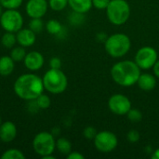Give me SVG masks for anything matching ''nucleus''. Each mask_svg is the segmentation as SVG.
Segmentation results:
<instances>
[{
    "mask_svg": "<svg viewBox=\"0 0 159 159\" xmlns=\"http://www.w3.org/2000/svg\"><path fill=\"white\" fill-rule=\"evenodd\" d=\"M68 5L71 8L79 14L89 12L92 7V0H68Z\"/></svg>",
    "mask_w": 159,
    "mask_h": 159,
    "instance_id": "dca6fc26",
    "label": "nucleus"
},
{
    "mask_svg": "<svg viewBox=\"0 0 159 159\" xmlns=\"http://www.w3.org/2000/svg\"><path fill=\"white\" fill-rule=\"evenodd\" d=\"M42 158L43 159H55V157H53V156H51V155H48V156H44V157H42Z\"/></svg>",
    "mask_w": 159,
    "mask_h": 159,
    "instance_id": "f704fd0d",
    "label": "nucleus"
},
{
    "mask_svg": "<svg viewBox=\"0 0 159 159\" xmlns=\"http://www.w3.org/2000/svg\"><path fill=\"white\" fill-rule=\"evenodd\" d=\"M0 24L6 32L17 33L22 28L23 18L16 9H7L0 17Z\"/></svg>",
    "mask_w": 159,
    "mask_h": 159,
    "instance_id": "0eeeda50",
    "label": "nucleus"
},
{
    "mask_svg": "<svg viewBox=\"0 0 159 159\" xmlns=\"http://www.w3.org/2000/svg\"><path fill=\"white\" fill-rule=\"evenodd\" d=\"M68 159H84V156L79 152H71L67 155Z\"/></svg>",
    "mask_w": 159,
    "mask_h": 159,
    "instance_id": "2f4dec72",
    "label": "nucleus"
},
{
    "mask_svg": "<svg viewBox=\"0 0 159 159\" xmlns=\"http://www.w3.org/2000/svg\"><path fill=\"white\" fill-rule=\"evenodd\" d=\"M42 79L44 89L52 94H61L67 89L68 79L61 69L50 68Z\"/></svg>",
    "mask_w": 159,
    "mask_h": 159,
    "instance_id": "20e7f679",
    "label": "nucleus"
},
{
    "mask_svg": "<svg viewBox=\"0 0 159 159\" xmlns=\"http://www.w3.org/2000/svg\"><path fill=\"white\" fill-rule=\"evenodd\" d=\"M56 148L58 149V151L62 154L67 156L68 154H70L72 152V144L70 143L69 140H67L66 138H60L56 141Z\"/></svg>",
    "mask_w": 159,
    "mask_h": 159,
    "instance_id": "a211bd4d",
    "label": "nucleus"
},
{
    "mask_svg": "<svg viewBox=\"0 0 159 159\" xmlns=\"http://www.w3.org/2000/svg\"><path fill=\"white\" fill-rule=\"evenodd\" d=\"M118 144L117 137L111 131L103 130L97 133L94 138L96 149L102 153H110L116 148Z\"/></svg>",
    "mask_w": 159,
    "mask_h": 159,
    "instance_id": "6e6552de",
    "label": "nucleus"
},
{
    "mask_svg": "<svg viewBox=\"0 0 159 159\" xmlns=\"http://www.w3.org/2000/svg\"><path fill=\"white\" fill-rule=\"evenodd\" d=\"M17 136V128L11 121L4 122L0 125V140L4 143L12 142Z\"/></svg>",
    "mask_w": 159,
    "mask_h": 159,
    "instance_id": "ddd939ff",
    "label": "nucleus"
},
{
    "mask_svg": "<svg viewBox=\"0 0 159 159\" xmlns=\"http://www.w3.org/2000/svg\"><path fill=\"white\" fill-rule=\"evenodd\" d=\"M2 159H25L23 153L18 149H8L1 156Z\"/></svg>",
    "mask_w": 159,
    "mask_h": 159,
    "instance_id": "4be33fe9",
    "label": "nucleus"
},
{
    "mask_svg": "<svg viewBox=\"0 0 159 159\" xmlns=\"http://www.w3.org/2000/svg\"><path fill=\"white\" fill-rule=\"evenodd\" d=\"M157 60H158L157 52L154 48L143 47L137 51L134 61L141 69L147 70L154 67Z\"/></svg>",
    "mask_w": 159,
    "mask_h": 159,
    "instance_id": "1a4fd4ad",
    "label": "nucleus"
},
{
    "mask_svg": "<svg viewBox=\"0 0 159 159\" xmlns=\"http://www.w3.org/2000/svg\"><path fill=\"white\" fill-rule=\"evenodd\" d=\"M2 124V119H1V116H0V125Z\"/></svg>",
    "mask_w": 159,
    "mask_h": 159,
    "instance_id": "e433bc0d",
    "label": "nucleus"
},
{
    "mask_svg": "<svg viewBox=\"0 0 159 159\" xmlns=\"http://www.w3.org/2000/svg\"><path fill=\"white\" fill-rule=\"evenodd\" d=\"M49 66L52 69H61V59H59L57 57L52 58L49 61Z\"/></svg>",
    "mask_w": 159,
    "mask_h": 159,
    "instance_id": "7c9ffc66",
    "label": "nucleus"
},
{
    "mask_svg": "<svg viewBox=\"0 0 159 159\" xmlns=\"http://www.w3.org/2000/svg\"><path fill=\"white\" fill-rule=\"evenodd\" d=\"M153 68H154L155 75L159 78V60H157V61L155 63V65H154V67H153Z\"/></svg>",
    "mask_w": 159,
    "mask_h": 159,
    "instance_id": "473e14b6",
    "label": "nucleus"
},
{
    "mask_svg": "<svg viewBox=\"0 0 159 159\" xmlns=\"http://www.w3.org/2000/svg\"><path fill=\"white\" fill-rule=\"evenodd\" d=\"M111 0H92V5L98 9H106Z\"/></svg>",
    "mask_w": 159,
    "mask_h": 159,
    "instance_id": "cd10ccee",
    "label": "nucleus"
},
{
    "mask_svg": "<svg viewBox=\"0 0 159 159\" xmlns=\"http://www.w3.org/2000/svg\"><path fill=\"white\" fill-rule=\"evenodd\" d=\"M17 42L21 47H31L35 42V34L30 29H20L16 34Z\"/></svg>",
    "mask_w": 159,
    "mask_h": 159,
    "instance_id": "4468645a",
    "label": "nucleus"
},
{
    "mask_svg": "<svg viewBox=\"0 0 159 159\" xmlns=\"http://www.w3.org/2000/svg\"><path fill=\"white\" fill-rule=\"evenodd\" d=\"M127 139L130 143H136L140 140V134L137 130H130L127 134Z\"/></svg>",
    "mask_w": 159,
    "mask_h": 159,
    "instance_id": "c756f323",
    "label": "nucleus"
},
{
    "mask_svg": "<svg viewBox=\"0 0 159 159\" xmlns=\"http://www.w3.org/2000/svg\"><path fill=\"white\" fill-rule=\"evenodd\" d=\"M46 30L48 31V34H53V35H57L60 33H61L62 30V26L61 24V22L57 20H49L47 24H46Z\"/></svg>",
    "mask_w": 159,
    "mask_h": 159,
    "instance_id": "6ab92c4d",
    "label": "nucleus"
},
{
    "mask_svg": "<svg viewBox=\"0 0 159 159\" xmlns=\"http://www.w3.org/2000/svg\"><path fill=\"white\" fill-rule=\"evenodd\" d=\"M3 12H4V11H3V7H2V6L0 5V17L2 16V14H3Z\"/></svg>",
    "mask_w": 159,
    "mask_h": 159,
    "instance_id": "c9c22d12",
    "label": "nucleus"
},
{
    "mask_svg": "<svg viewBox=\"0 0 159 159\" xmlns=\"http://www.w3.org/2000/svg\"><path fill=\"white\" fill-rule=\"evenodd\" d=\"M22 4V0H0V5L6 9H17Z\"/></svg>",
    "mask_w": 159,
    "mask_h": 159,
    "instance_id": "a878e982",
    "label": "nucleus"
},
{
    "mask_svg": "<svg viewBox=\"0 0 159 159\" xmlns=\"http://www.w3.org/2000/svg\"><path fill=\"white\" fill-rule=\"evenodd\" d=\"M13 89L19 98L25 101H34L43 93V79L34 74H24L16 79Z\"/></svg>",
    "mask_w": 159,
    "mask_h": 159,
    "instance_id": "f257e3e1",
    "label": "nucleus"
},
{
    "mask_svg": "<svg viewBox=\"0 0 159 159\" xmlns=\"http://www.w3.org/2000/svg\"><path fill=\"white\" fill-rule=\"evenodd\" d=\"M29 28L35 34H40L44 29V23H43L41 18H34V19H32V20L30 21V24H29Z\"/></svg>",
    "mask_w": 159,
    "mask_h": 159,
    "instance_id": "5701e85b",
    "label": "nucleus"
},
{
    "mask_svg": "<svg viewBox=\"0 0 159 159\" xmlns=\"http://www.w3.org/2000/svg\"><path fill=\"white\" fill-rule=\"evenodd\" d=\"M16 42H17L16 35L14 34V33H11V32H6L3 34L2 38H1L2 45L5 48H14Z\"/></svg>",
    "mask_w": 159,
    "mask_h": 159,
    "instance_id": "aec40b11",
    "label": "nucleus"
},
{
    "mask_svg": "<svg viewBox=\"0 0 159 159\" xmlns=\"http://www.w3.org/2000/svg\"><path fill=\"white\" fill-rule=\"evenodd\" d=\"M26 56V51L24 49V47H16L12 48L11 52H10V57L15 62H19L24 60Z\"/></svg>",
    "mask_w": 159,
    "mask_h": 159,
    "instance_id": "412c9836",
    "label": "nucleus"
},
{
    "mask_svg": "<svg viewBox=\"0 0 159 159\" xmlns=\"http://www.w3.org/2000/svg\"><path fill=\"white\" fill-rule=\"evenodd\" d=\"M34 151L40 157L52 155L56 148V141L54 136L47 131H42L36 134L33 140Z\"/></svg>",
    "mask_w": 159,
    "mask_h": 159,
    "instance_id": "423d86ee",
    "label": "nucleus"
},
{
    "mask_svg": "<svg viewBox=\"0 0 159 159\" xmlns=\"http://www.w3.org/2000/svg\"><path fill=\"white\" fill-rule=\"evenodd\" d=\"M152 158L153 159H159V149L156 150L155 153L152 155Z\"/></svg>",
    "mask_w": 159,
    "mask_h": 159,
    "instance_id": "72a5a7b5",
    "label": "nucleus"
},
{
    "mask_svg": "<svg viewBox=\"0 0 159 159\" xmlns=\"http://www.w3.org/2000/svg\"><path fill=\"white\" fill-rule=\"evenodd\" d=\"M109 20L115 25H122L130 16V7L126 0H111L106 7Z\"/></svg>",
    "mask_w": 159,
    "mask_h": 159,
    "instance_id": "39448f33",
    "label": "nucleus"
},
{
    "mask_svg": "<svg viewBox=\"0 0 159 159\" xmlns=\"http://www.w3.org/2000/svg\"><path fill=\"white\" fill-rule=\"evenodd\" d=\"M35 102L39 107V109H48L49 108L50 104H51V101H50V98L46 95V94H40L36 99H35Z\"/></svg>",
    "mask_w": 159,
    "mask_h": 159,
    "instance_id": "b1692460",
    "label": "nucleus"
},
{
    "mask_svg": "<svg viewBox=\"0 0 159 159\" xmlns=\"http://www.w3.org/2000/svg\"><path fill=\"white\" fill-rule=\"evenodd\" d=\"M131 42L125 34H115L105 40V50L113 58H121L130 49Z\"/></svg>",
    "mask_w": 159,
    "mask_h": 159,
    "instance_id": "7ed1b4c3",
    "label": "nucleus"
},
{
    "mask_svg": "<svg viewBox=\"0 0 159 159\" xmlns=\"http://www.w3.org/2000/svg\"><path fill=\"white\" fill-rule=\"evenodd\" d=\"M128 116V119L131 121L132 123H138L143 119V114L138 109H130L128 114L126 115Z\"/></svg>",
    "mask_w": 159,
    "mask_h": 159,
    "instance_id": "bb28decb",
    "label": "nucleus"
},
{
    "mask_svg": "<svg viewBox=\"0 0 159 159\" xmlns=\"http://www.w3.org/2000/svg\"><path fill=\"white\" fill-rule=\"evenodd\" d=\"M141 75V68L135 61H122L116 63L111 69L113 80L122 86L130 87L137 83Z\"/></svg>",
    "mask_w": 159,
    "mask_h": 159,
    "instance_id": "f03ea898",
    "label": "nucleus"
},
{
    "mask_svg": "<svg viewBox=\"0 0 159 159\" xmlns=\"http://www.w3.org/2000/svg\"><path fill=\"white\" fill-rule=\"evenodd\" d=\"M48 3L47 0H29L26 3L25 10L27 15L34 18H42L48 11Z\"/></svg>",
    "mask_w": 159,
    "mask_h": 159,
    "instance_id": "9b49d317",
    "label": "nucleus"
},
{
    "mask_svg": "<svg viewBox=\"0 0 159 159\" xmlns=\"http://www.w3.org/2000/svg\"><path fill=\"white\" fill-rule=\"evenodd\" d=\"M44 61L43 55L38 51H31L26 53V56L23 60L25 67L32 72L40 70L44 65Z\"/></svg>",
    "mask_w": 159,
    "mask_h": 159,
    "instance_id": "f8f14e48",
    "label": "nucleus"
},
{
    "mask_svg": "<svg viewBox=\"0 0 159 159\" xmlns=\"http://www.w3.org/2000/svg\"><path fill=\"white\" fill-rule=\"evenodd\" d=\"M68 5V0H49L48 6L54 11H61L66 7Z\"/></svg>",
    "mask_w": 159,
    "mask_h": 159,
    "instance_id": "393cba45",
    "label": "nucleus"
},
{
    "mask_svg": "<svg viewBox=\"0 0 159 159\" xmlns=\"http://www.w3.org/2000/svg\"><path fill=\"white\" fill-rule=\"evenodd\" d=\"M108 106L115 115L125 116L131 109V102L123 94H115L109 99Z\"/></svg>",
    "mask_w": 159,
    "mask_h": 159,
    "instance_id": "9d476101",
    "label": "nucleus"
},
{
    "mask_svg": "<svg viewBox=\"0 0 159 159\" xmlns=\"http://www.w3.org/2000/svg\"><path fill=\"white\" fill-rule=\"evenodd\" d=\"M97 131L93 127H88L84 129V136L89 140H94L95 136L97 135Z\"/></svg>",
    "mask_w": 159,
    "mask_h": 159,
    "instance_id": "c85d7f7f",
    "label": "nucleus"
},
{
    "mask_svg": "<svg viewBox=\"0 0 159 159\" xmlns=\"http://www.w3.org/2000/svg\"><path fill=\"white\" fill-rule=\"evenodd\" d=\"M14 61L10 56H3L0 58V75L7 76L9 75L15 67Z\"/></svg>",
    "mask_w": 159,
    "mask_h": 159,
    "instance_id": "f3484780",
    "label": "nucleus"
},
{
    "mask_svg": "<svg viewBox=\"0 0 159 159\" xmlns=\"http://www.w3.org/2000/svg\"><path fill=\"white\" fill-rule=\"evenodd\" d=\"M139 88L144 91H150L157 86V79L151 74H141L137 81Z\"/></svg>",
    "mask_w": 159,
    "mask_h": 159,
    "instance_id": "2eb2a0df",
    "label": "nucleus"
}]
</instances>
